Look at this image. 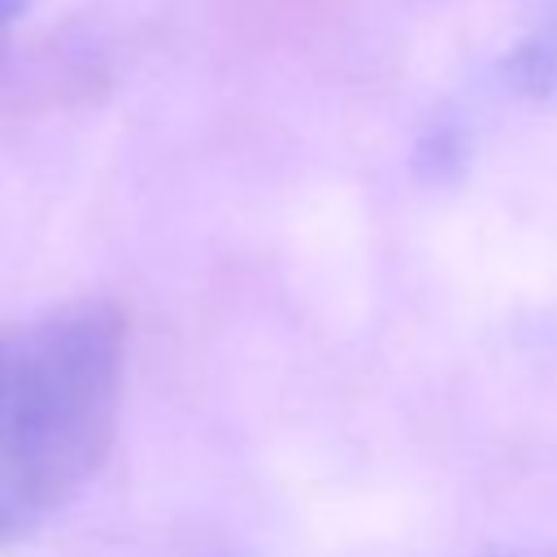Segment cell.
I'll use <instances>...</instances> for the list:
<instances>
[{
	"mask_svg": "<svg viewBox=\"0 0 557 557\" xmlns=\"http://www.w3.org/2000/svg\"><path fill=\"white\" fill-rule=\"evenodd\" d=\"M126 387V313L65 305L0 326V544L52 522L104 466Z\"/></svg>",
	"mask_w": 557,
	"mask_h": 557,
	"instance_id": "6da1fadb",
	"label": "cell"
},
{
	"mask_svg": "<svg viewBox=\"0 0 557 557\" xmlns=\"http://www.w3.org/2000/svg\"><path fill=\"white\" fill-rule=\"evenodd\" d=\"M26 13V0H0V48L9 39V30L17 26V17Z\"/></svg>",
	"mask_w": 557,
	"mask_h": 557,
	"instance_id": "7a4b0ae2",
	"label": "cell"
}]
</instances>
